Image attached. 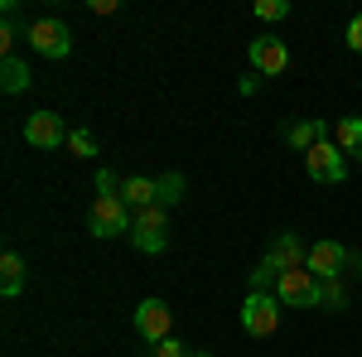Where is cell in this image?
<instances>
[{
    "instance_id": "13",
    "label": "cell",
    "mask_w": 362,
    "mask_h": 357,
    "mask_svg": "<svg viewBox=\"0 0 362 357\" xmlns=\"http://www.w3.org/2000/svg\"><path fill=\"white\" fill-rule=\"evenodd\" d=\"M0 290H5V300H15V295L25 290V261H20L15 251L0 256Z\"/></svg>"
},
{
    "instance_id": "11",
    "label": "cell",
    "mask_w": 362,
    "mask_h": 357,
    "mask_svg": "<svg viewBox=\"0 0 362 357\" xmlns=\"http://www.w3.org/2000/svg\"><path fill=\"white\" fill-rule=\"evenodd\" d=\"M343 261H348V251L338 247V242H314L309 247V271L319 275V280H338Z\"/></svg>"
},
{
    "instance_id": "5",
    "label": "cell",
    "mask_w": 362,
    "mask_h": 357,
    "mask_svg": "<svg viewBox=\"0 0 362 357\" xmlns=\"http://www.w3.org/2000/svg\"><path fill=\"white\" fill-rule=\"evenodd\" d=\"M305 174L314 179V184H343V174H348V165H343V150H338L334 140L314 145V150L305 155Z\"/></svg>"
},
{
    "instance_id": "8",
    "label": "cell",
    "mask_w": 362,
    "mask_h": 357,
    "mask_svg": "<svg viewBox=\"0 0 362 357\" xmlns=\"http://www.w3.org/2000/svg\"><path fill=\"white\" fill-rule=\"evenodd\" d=\"M251 68H256V73H266V78H271V73H285V68H290V49H285V39H271V34H261V39H251Z\"/></svg>"
},
{
    "instance_id": "18",
    "label": "cell",
    "mask_w": 362,
    "mask_h": 357,
    "mask_svg": "<svg viewBox=\"0 0 362 357\" xmlns=\"http://www.w3.org/2000/svg\"><path fill=\"white\" fill-rule=\"evenodd\" d=\"M184 198V174H160V208Z\"/></svg>"
},
{
    "instance_id": "16",
    "label": "cell",
    "mask_w": 362,
    "mask_h": 357,
    "mask_svg": "<svg viewBox=\"0 0 362 357\" xmlns=\"http://www.w3.org/2000/svg\"><path fill=\"white\" fill-rule=\"evenodd\" d=\"M280 285V266L276 261H261L256 271H251V295H276Z\"/></svg>"
},
{
    "instance_id": "22",
    "label": "cell",
    "mask_w": 362,
    "mask_h": 357,
    "mask_svg": "<svg viewBox=\"0 0 362 357\" xmlns=\"http://www.w3.org/2000/svg\"><path fill=\"white\" fill-rule=\"evenodd\" d=\"M343 39H348V49H358V54H362V15L348 20V34H343Z\"/></svg>"
},
{
    "instance_id": "15",
    "label": "cell",
    "mask_w": 362,
    "mask_h": 357,
    "mask_svg": "<svg viewBox=\"0 0 362 357\" xmlns=\"http://www.w3.org/2000/svg\"><path fill=\"white\" fill-rule=\"evenodd\" d=\"M0 87H5V92H25V87H29V68L15 54L0 63Z\"/></svg>"
},
{
    "instance_id": "23",
    "label": "cell",
    "mask_w": 362,
    "mask_h": 357,
    "mask_svg": "<svg viewBox=\"0 0 362 357\" xmlns=\"http://www.w3.org/2000/svg\"><path fill=\"white\" fill-rule=\"evenodd\" d=\"M10 44H15V25L5 20V25H0V49H5V58H10Z\"/></svg>"
},
{
    "instance_id": "10",
    "label": "cell",
    "mask_w": 362,
    "mask_h": 357,
    "mask_svg": "<svg viewBox=\"0 0 362 357\" xmlns=\"http://www.w3.org/2000/svg\"><path fill=\"white\" fill-rule=\"evenodd\" d=\"M266 261H276L280 275H285V271H305V266H309V247L295 237V232H280L276 242H271V251H266Z\"/></svg>"
},
{
    "instance_id": "1",
    "label": "cell",
    "mask_w": 362,
    "mask_h": 357,
    "mask_svg": "<svg viewBox=\"0 0 362 357\" xmlns=\"http://www.w3.org/2000/svg\"><path fill=\"white\" fill-rule=\"evenodd\" d=\"M131 227H136V218H131L126 198H102V193H97V203H92V213H87V232L102 237V242H112V237L131 232Z\"/></svg>"
},
{
    "instance_id": "14",
    "label": "cell",
    "mask_w": 362,
    "mask_h": 357,
    "mask_svg": "<svg viewBox=\"0 0 362 357\" xmlns=\"http://www.w3.org/2000/svg\"><path fill=\"white\" fill-rule=\"evenodd\" d=\"M334 145L343 150V155H358L362 150V116H343V121H338Z\"/></svg>"
},
{
    "instance_id": "19",
    "label": "cell",
    "mask_w": 362,
    "mask_h": 357,
    "mask_svg": "<svg viewBox=\"0 0 362 357\" xmlns=\"http://www.w3.org/2000/svg\"><path fill=\"white\" fill-rule=\"evenodd\" d=\"M290 0H256V20H285Z\"/></svg>"
},
{
    "instance_id": "6",
    "label": "cell",
    "mask_w": 362,
    "mask_h": 357,
    "mask_svg": "<svg viewBox=\"0 0 362 357\" xmlns=\"http://www.w3.org/2000/svg\"><path fill=\"white\" fill-rule=\"evenodd\" d=\"M169 329H174V309L165 300H140L136 304V333L145 343H165Z\"/></svg>"
},
{
    "instance_id": "21",
    "label": "cell",
    "mask_w": 362,
    "mask_h": 357,
    "mask_svg": "<svg viewBox=\"0 0 362 357\" xmlns=\"http://www.w3.org/2000/svg\"><path fill=\"white\" fill-rule=\"evenodd\" d=\"M155 357H194L179 338H165V343H155Z\"/></svg>"
},
{
    "instance_id": "3",
    "label": "cell",
    "mask_w": 362,
    "mask_h": 357,
    "mask_svg": "<svg viewBox=\"0 0 362 357\" xmlns=\"http://www.w3.org/2000/svg\"><path fill=\"white\" fill-rule=\"evenodd\" d=\"M131 242H136L145 256H155V251H165L169 242V208H145V213H136V227H131Z\"/></svg>"
},
{
    "instance_id": "2",
    "label": "cell",
    "mask_w": 362,
    "mask_h": 357,
    "mask_svg": "<svg viewBox=\"0 0 362 357\" xmlns=\"http://www.w3.org/2000/svg\"><path fill=\"white\" fill-rule=\"evenodd\" d=\"M29 49H34L39 58H68V54H73V34H68L63 20L44 15V20L29 25Z\"/></svg>"
},
{
    "instance_id": "20",
    "label": "cell",
    "mask_w": 362,
    "mask_h": 357,
    "mask_svg": "<svg viewBox=\"0 0 362 357\" xmlns=\"http://www.w3.org/2000/svg\"><path fill=\"white\" fill-rule=\"evenodd\" d=\"M68 150H73V155H97V140H92V131H68Z\"/></svg>"
},
{
    "instance_id": "9",
    "label": "cell",
    "mask_w": 362,
    "mask_h": 357,
    "mask_svg": "<svg viewBox=\"0 0 362 357\" xmlns=\"http://www.w3.org/2000/svg\"><path fill=\"white\" fill-rule=\"evenodd\" d=\"M25 140L39 145V150H58V145H68V131H63V121L54 111H34L25 121Z\"/></svg>"
},
{
    "instance_id": "7",
    "label": "cell",
    "mask_w": 362,
    "mask_h": 357,
    "mask_svg": "<svg viewBox=\"0 0 362 357\" xmlns=\"http://www.w3.org/2000/svg\"><path fill=\"white\" fill-rule=\"evenodd\" d=\"M280 324V300L276 295H247V304H242V329L251 333V338H266V333H276Z\"/></svg>"
},
{
    "instance_id": "4",
    "label": "cell",
    "mask_w": 362,
    "mask_h": 357,
    "mask_svg": "<svg viewBox=\"0 0 362 357\" xmlns=\"http://www.w3.org/2000/svg\"><path fill=\"white\" fill-rule=\"evenodd\" d=\"M276 300L290 304V309H319V275L309 271H285L276 285Z\"/></svg>"
},
{
    "instance_id": "24",
    "label": "cell",
    "mask_w": 362,
    "mask_h": 357,
    "mask_svg": "<svg viewBox=\"0 0 362 357\" xmlns=\"http://www.w3.org/2000/svg\"><path fill=\"white\" fill-rule=\"evenodd\" d=\"M358 160H362V150H358Z\"/></svg>"
},
{
    "instance_id": "17",
    "label": "cell",
    "mask_w": 362,
    "mask_h": 357,
    "mask_svg": "<svg viewBox=\"0 0 362 357\" xmlns=\"http://www.w3.org/2000/svg\"><path fill=\"white\" fill-rule=\"evenodd\" d=\"M348 304V290L338 280H319V309H343Z\"/></svg>"
},
{
    "instance_id": "12",
    "label": "cell",
    "mask_w": 362,
    "mask_h": 357,
    "mask_svg": "<svg viewBox=\"0 0 362 357\" xmlns=\"http://www.w3.org/2000/svg\"><path fill=\"white\" fill-rule=\"evenodd\" d=\"M285 140H290L300 155H309L314 145H324V140H329V126H324V121H300V126H290V131H285Z\"/></svg>"
}]
</instances>
